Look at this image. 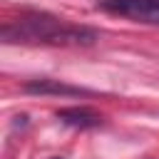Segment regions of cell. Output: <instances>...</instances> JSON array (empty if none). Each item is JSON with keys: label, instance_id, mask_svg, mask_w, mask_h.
I'll return each mask as SVG.
<instances>
[{"label": "cell", "instance_id": "cell-5", "mask_svg": "<svg viewBox=\"0 0 159 159\" xmlns=\"http://www.w3.org/2000/svg\"><path fill=\"white\" fill-rule=\"evenodd\" d=\"M50 159H65V157H50Z\"/></svg>", "mask_w": 159, "mask_h": 159}, {"label": "cell", "instance_id": "cell-3", "mask_svg": "<svg viewBox=\"0 0 159 159\" xmlns=\"http://www.w3.org/2000/svg\"><path fill=\"white\" fill-rule=\"evenodd\" d=\"M22 92L40 94V97H47V94H55V97H92L94 94V89H87V87H80V84H70V82H62V80H50V77L25 82Z\"/></svg>", "mask_w": 159, "mask_h": 159}, {"label": "cell", "instance_id": "cell-1", "mask_svg": "<svg viewBox=\"0 0 159 159\" xmlns=\"http://www.w3.org/2000/svg\"><path fill=\"white\" fill-rule=\"evenodd\" d=\"M0 40L5 45H47V47H89L99 32L89 25L65 20L55 12L22 7L15 17L2 22Z\"/></svg>", "mask_w": 159, "mask_h": 159}, {"label": "cell", "instance_id": "cell-4", "mask_svg": "<svg viewBox=\"0 0 159 159\" xmlns=\"http://www.w3.org/2000/svg\"><path fill=\"white\" fill-rule=\"evenodd\" d=\"M55 117L72 127V129H94V127H102L104 124V114H99L97 109L87 107V104H75V107H62L55 112Z\"/></svg>", "mask_w": 159, "mask_h": 159}, {"label": "cell", "instance_id": "cell-2", "mask_svg": "<svg viewBox=\"0 0 159 159\" xmlns=\"http://www.w3.org/2000/svg\"><path fill=\"white\" fill-rule=\"evenodd\" d=\"M97 10L129 22L159 27V0H97Z\"/></svg>", "mask_w": 159, "mask_h": 159}]
</instances>
